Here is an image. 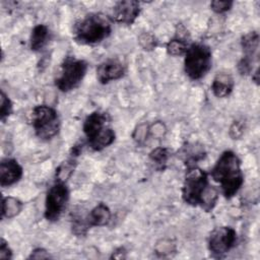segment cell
Returning <instances> with one entry per match:
<instances>
[{
  "instance_id": "cell-1",
  "label": "cell",
  "mask_w": 260,
  "mask_h": 260,
  "mask_svg": "<svg viewBox=\"0 0 260 260\" xmlns=\"http://www.w3.org/2000/svg\"><path fill=\"white\" fill-rule=\"evenodd\" d=\"M183 200L192 206H200L206 212L216 204L217 189L208 182L207 174L200 168L189 167L182 188Z\"/></svg>"
},
{
  "instance_id": "cell-2",
  "label": "cell",
  "mask_w": 260,
  "mask_h": 260,
  "mask_svg": "<svg viewBox=\"0 0 260 260\" xmlns=\"http://www.w3.org/2000/svg\"><path fill=\"white\" fill-rule=\"evenodd\" d=\"M210 175L220 185L221 192L228 199L238 193L244 182L241 160L232 150H225L220 154Z\"/></svg>"
},
{
  "instance_id": "cell-3",
  "label": "cell",
  "mask_w": 260,
  "mask_h": 260,
  "mask_svg": "<svg viewBox=\"0 0 260 260\" xmlns=\"http://www.w3.org/2000/svg\"><path fill=\"white\" fill-rule=\"evenodd\" d=\"M112 32V21L104 13L95 12L86 15L75 23L73 38L81 45H94L107 39Z\"/></svg>"
},
{
  "instance_id": "cell-4",
  "label": "cell",
  "mask_w": 260,
  "mask_h": 260,
  "mask_svg": "<svg viewBox=\"0 0 260 260\" xmlns=\"http://www.w3.org/2000/svg\"><path fill=\"white\" fill-rule=\"evenodd\" d=\"M212 55L208 46L203 44H192L185 53L184 70L192 80L201 79L210 70Z\"/></svg>"
},
{
  "instance_id": "cell-5",
  "label": "cell",
  "mask_w": 260,
  "mask_h": 260,
  "mask_svg": "<svg viewBox=\"0 0 260 260\" xmlns=\"http://www.w3.org/2000/svg\"><path fill=\"white\" fill-rule=\"evenodd\" d=\"M31 123L36 135L43 140H49L56 136L60 129V119L55 109L40 105L34 108Z\"/></svg>"
},
{
  "instance_id": "cell-6",
  "label": "cell",
  "mask_w": 260,
  "mask_h": 260,
  "mask_svg": "<svg viewBox=\"0 0 260 260\" xmlns=\"http://www.w3.org/2000/svg\"><path fill=\"white\" fill-rule=\"evenodd\" d=\"M86 70L87 63L84 60L67 56L61 64L60 74L55 79V84L63 92L70 91L79 85Z\"/></svg>"
},
{
  "instance_id": "cell-7",
  "label": "cell",
  "mask_w": 260,
  "mask_h": 260,
  "mask_svg": "<svg viewBox=\"0 0 260 260\" xmlns=\"http://www.w3.org/2000/svg\"><path fill=\"white\" fill-rule=\"evenodd\" d=\"M69 190L65 182L56 181L48 190L45 203V217L49 221H57L66 208Z\"/></svg>"
},
{
  "instance_id": "cell-8",
  "label": "cell",
  "mask_w": 260,
  "mask_h": 260,
  "mask_svg": "<svg viewBox=\"0 0 260 260\" xmlns=\"http://www.w3.org/2000/svg\"><path fill=\"white\" fill-rule=\"evenodd\" d=\"M237 233L231 226L215 228L208 238V249L215 257H221L236 246Z\"/></svg>"
},
{
  "instance_id": "cell-9",
  "label": "cell",
  "mask_w": 260,
  "mask_h": 260,
  "mask_svg": "<svg viewBox=\"0 0 260 260\" xmlns=\"http://www.w3.org/2000/svg\"><path fill=\"white\" fill-rule=\"evenodd\" d=\"M140 13V4L135 0H123L113 8V19L121 24L131 25Z\"/></svg>"
},
{
  "instance_id": "cell-10",
  "label": "cell",
  "mask_w": 260,
  "mask_h": 260,
  "mask_svg": "<svg viewBox=\"0 0 260 260\" xmlns=\"http://www.w3.org/2000/svg\"><path fill=\"white\" fill-rule=\"evenodd\" d=\"M125 66L118 59H108L102 62L96 68V77L102 84L120 79L125 74Z\"/></svg>"
},
{
  "instance_id": "cell-11",
  "label": "cell",
  "mask_w": 260,
  "mask_h": 260,
  "mask_svg": "<svg viewBox=\"0 0 260 260\" xmlns=\"http://www.w3.org/2000/svg\"><path fill=\"white\" fill-rule=\"evenodd\" d=\"M110 122V117L107 113L94 111L89 114L83 123V132L87 141L93 139L103 130H105Z\"/></svg>"
},
{
  "instance_id": "cell-12",
  "label": "cell",
  "mask_w": 260,
  "mask_h": 260,
  "mask_svg": "<svg viewBox=\"0 0 260 260\" xmlns=\"http://www.w3.org/2000/svg\"><path fill=\"white\" fill-rule=\"evenodd\" d=\"M22 177V168L13 158H4L0 162V185L7 187L15 184Z\"/></svg>"
},
{
  "instance_id": "cell-13",
  "label": "cell",
  "mask_w": 260,
  "mask_h": 260,
  "mask_svg": "<svg viewBox=\"0 0 260 260\" xmlns=\"http://www.w3.org/2000/svg\"><path fill=\"white\" fill-rule=\"evenodd\" d=\"M234 79L231 74L220 72L215 75L211 83V90L216 98H226L234 88Z\"/></svg>"
},
{
  "instance_id": "cell-14",
  "label": "cell",
  "mask_w": 260,
  "mask_h": 260,
  "mask_svg": "<svg viewBox=\"0 0 260 260\" xmlns=\"http://www.w3.org/2000/svg\"><path fill=\"white\" fill-rule=\"evenodd\" d=\"M86 217L89 226H104L108 224L111 219V211L106 204L99 203L91 209Z\"/></svg>"
},
{
  "instance_id": "cell-15",
  "label": "cell",
  "mask_w": 260,
  "mask_h": 260,
  "mask_svg": "<svg viewBox=\"0 0 260 260\" xmlns=\"http://www.w3.org/2000/svg\"><path fill=\"white\" fill-rule=\"evenodd\" d=\"M49 35H50V31L47 25L45 24L36 25L31 30V35L29 39L30 49L32 51H40L41 49H43L49 41Z\"/></svg>"
},
{
  "instance_id": "cell-16",
  "label": "cell",
  "mask_w": 260,
  "mask_h": 260,
  "mask_svg": "<svg viewBox=\"0 0 260 260\" xmlns=\"http://www.w3.org/2000/svg\"><path fill=\"white\" fill-rule=\"evenodd\" d=\"M242 48L245 53V58L254 60V58L258 59V47H259V35L256 31H251L243 36Z\"/></svg>"
},
{
  "instance_id": "cell-17",
  "label": "cell",
  "mask_w": 260,
  "mask_h": 260,
  "mask_svg": "<svg viewBox=\"0 0 260 260\" xmlns=\"http://www.w3.org/2000/svg\"><path fill=\"white\" fill-rule=\"evenodd\" d=\"M116 134L114 130L110 127H107L105 130H103L99 135H96L93 139L87 141L88 146L94 150V151H100L103 150L104 148L108 147L115 141Z\"/></svg>"
},
{
  "instance_id": "cell-18",
  "label": "cell",
  "mask_w": 260,
  "mask_h": 260,
  "mask_svg": "<svg viewBox=\"0 0 260 260\" xmlns=\"http://www.w3.org/2000/svg\"><path fill=\"white\" fill-rule=\"evenodd\" d=\"M22 209V202L14 197L2 199V218H12Z\"/></svg>"
},
{
  "instance_id": "cell-19",
  "label": "cell",
  "mask_w": 260,
  "mask_h": 260,
  "mask_svg": "<svg viewBox=\"0 0 260 260\" xmlns=\"http://www.w3.org/2000/svg\"><path fill=\"white\" fill-rule=\"evenodd\" d=\"M189 48L186 36H183L182 32L178 34L176 38L171 40L167 45V52L172 56H181L184 55Z\"/></svg>"
},
{
  "instance_id": "cell-20",
  "label": "cell",
  "mask_w": 260,
  "mask_h": 260,
  "mask_svg": "<svg viewBox=\"0 0 260 260\" xmlns=\"http://www.w3.org/2000/svg\"><path fill=\"white\" fill-rule=\"evenodd\" d=\"M76 157L75 156H70V158H68L67 160L63 161L58 169L56 170V181H60V182H65L66 180L72 175L75 165H76Z\"/></svg>"
},
{
  "instance_id": "cell-21",
  "label": "cell",
  "mask_w": 260,
  "mask_h": 260,
  "mask_svg": "<svg viewBox=\"0 0 260 260\" xmlns=\"http://www.w3.org/2000/svg\"><path fill=\"white\" fill-rule=\"evenodd\" d=\"M170 156V151L166 147H157L149 153L151 161H153L159 169H164Z\"/></svg>"
},
{
  "instance_id": "cell-22",
  "label": "cell",
  "mask_w": 260,
  "mask_h": 260,
  "mask_svg": "<svg viewBox=\"0 0 260 260\" xmlns=\"http://www.w3.org/2000/svg\"><path fill=\"white\" fill-rule=\"evenodd\" d=\"M72 232L76 236H84L87 232V230L90 228L87 221V217H83L80 215L74 216L72 218V223H71Z\"/></svg>"
},
{
  "instance_id": "cell-23",
  "label": "cell",
  "mask_w": 260,
  "mask_h": 260,
  "mask_svg": "<svg viewBox=\"0 0 260 260\" xmlns=\"http://www.w3.org/2000/svg\"><path fill=\"white\" fill-rule=\"evenodd\" d=\"M139 44L143 48V50L151 51L156 48L157 46V40L156 38L150 34V32H142L139 36Z\"/></svg>"
},
{
  "instance_id": "cell-24",
  "label": "cell",
  "mask_w": 260,
  "mask_h": 260,
  "mask_svg": "<svg viewBox=\"0 0 260 260\" xmlns=\"http://www.w3.org/2000/svg\"><path fill=\"white\" fill-rule=\"evenodd\" d=\"M1 102H0V116L1 121H5V119L12 113V104L6 93L1 91Z\"/></svg>"
},
{
  "instance_id": "cell-25",
  "label": "cell",
  "mask_w": 260,
  "mask_h": 260,
  "mask_svg": "<svg viewBox=\"0 0 260 260\" xmlns=\"http://www.w3.org/2000/svg\"><path fill=\"white\" fill-rule=\"evenodd\" d=\"M233 4V1L230 0H214L210 2V7L216 13H223L229 11Z\"/></svg>"
},
{
  "instance_id": "cell-26",
  "label": "cell",
  "mask_w": 260,
  "mask_h": 260,
  "mask_svg": "<svg viewBox=\"0 0 260 260\" xmlns=\"http://www.w3.org/2000/svg\"><path fill=\"white\" fill-rule=\"evenodd\" d=\"M148 133H149L148 126L146 124H141L135 129L133 133V138L137 143H142L146 139Z\"/></svg>"
},
{
  "instance_id": "cell-27",
  "label": "cell",
  "mask_w": 260,
  "mask_h": 260,
  "mask_svg": "<svg viewBox=\"0 0 260 260\" xmlns=\"http://www.w3.org/2000/svg\"><path fill=\"white\" fill-rule=\"evenodd\" d=\"M12 251L4 239L0 241V259H11Z\"/></svg>"
},
{
  "instance_id": "cell-28",
  "label": "cell",
  "mask_w": 260,
  "mask_h": 260,
  "mask_svg": "<svg viewBox=\"0 0 260 260\" xmlns=\"http://www.w3.org/2000/svg\"><path fill=\"white\" fill-rule=\"evenodd\" d=\"M50 257L51 256L49 255V253L45 249L37 248L31 252V254L28 258L29 259H47V258H50Z\"/></svg>"
},
{
  "instance_id": "cell-29",
  "label": "cell",
  "mask_w": 260,
  "mask_h": 260,
  "mask_svg": "<svg viewBox=\"0 0 260 260\" xmlns=\"http://www.w3.org/2000/svg\"><path fill=\"white\" fill-rule=\"evenodd\" d=\"M230 133L234 139L241 137V135L243 134V126L239 122H235L230 129Z\"/></svg>"
}]
</instances>
